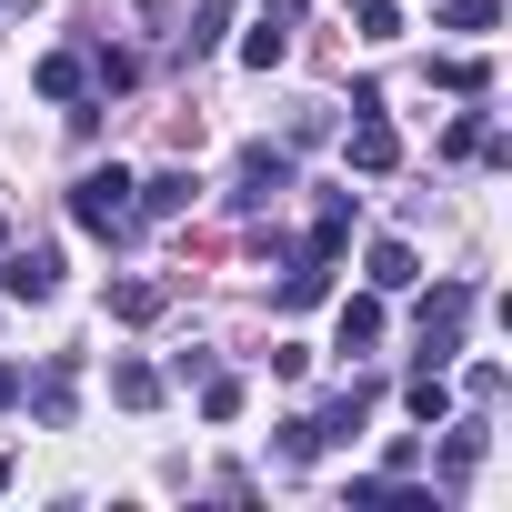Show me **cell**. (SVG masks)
I'll return each instance as SVG.
<instances>
[{
  "mask_svg": "<svg viewBox=\"0 0 512 512\" xmlns=\"http://www.w3.org/2000/svg\"><path fill=\"white\" fill-rule=\"evenodd\" d=\"M71 221L101 231V241H131V231H141V211H131V171H121V161L81 171V181H71Z\"/></svg>",
  "mask_w": 512,
  "mask_h": 512,
  "instance_id": "6da1fadb",
  "label": "cell"
},
{
  "mask_svg": "<svg viewBox=\"0 0 512 512\" xmlns=\"http://www.w3.org/2000/svg\"><path fill=\"white\" fill-rule=\"evenodd\" d=\"M282 191H292V141H251V151L231 161V211H251V221H262Z\"/></svg>",
  "mask_w": 512,
  "mask_h": 512,
  "instance_id": "7a4b0ae2",
  "label": "cell"
},
{
  "mask_svg": "<svg viewBox=\"0 0 512 512\" xmlns=\"http://www.w3.org/2000/svg\"><path fill=\"white\" fill-rule=\"evenodd\" d=\"M342 161H352L362 181H392V171H402V131L382 121V101H362V111H352V131H342Z\"/></svg>",
  "mask_w": 512,
  "mask_h": 512,
  "instance_id": "3957f363",
  "label": "cell"
},
{
  "mask_svg": "<svg viewBox=\"0 0 512 512\" xmlns=\"http://www.w3.org/2000/svg\"><path fill=\"white\" fill-rule=\"evenodd\" d=\"M21 402L41 412V432H71V412H81V362H71V352L41 362V382H21Z\"/></svg>",
  "mask_w": 512,
  "mask_h": 512,
  "instance_id": "277c9868",
  "label": "cell"
},
{
  "mask_svg": "<svg viewBox=\"0 0 512 512\" xmlns=\"http://www.w3.org/2000/svg\"><path fill=\"white\" fill-rule=\"evenodd\" d=\"M372 402H382V382H372V372H352V382H342V392H332V402L312 412V432H322V452H332V442H362V422H372Z\"/></svg>",
  "mask_w": 512,
  "mask_h": 512,
  "instance_id": "5b68a950",
  "label": "cell"
},
{
  "mask_svg": "<svg viewBox=\"0 0 512 512\" xmlns=\"http://www.w3.org/2000/svg\"><path fill=\"white\" fill-rule=\"evenodd\" d=\"M0 292H11V302H51V292H61V251H51V241L0 251Z\"/></svg>",
  "mask_w": 512,
  "mask_h": 512,
  "instance_id": "8992f818",
  "label": "cell"
},
{
  "mask_svg": "<svg viewBox=\"0 0 512 512\" xmlns=\"http://www.w3.org/2000/svg\"><path fill=\"white\" fill-rule=\"evenodd\" d=\"M382 332H392V312H382V292H352L342 312H332V352H382Z\"/></svg>",
  "mask_w": 512,
  "mask_h": 512,
  "instance_id": "52a82bcc",
  "label": "cell"
},
{
  "mask_svg": "<svg viewBox=\"0 0 512 512\" xmlns=\"http://www.w3.org/2000/svg\"><path fill=\"white\" fill-rule=\"evenodd\" d=\"M191 201H201V181H191L181 161H171V171H151V181H131V211H141V221H181Z\"/></svg>",
  "mask_w": 512,
  "mask_h": 512,
  "instance_id": "ba28073f",
  "label": "cell"
},
{
  "mask_svg": "<svg viewBox=\"0 0 512 512\" xmlns=\"http://www.w3.org/2000/svg\"><path fill=\"white\" fill-rule=\"evenodd\" d=\"M342 241H352V181L312 201V241H302V262H342Z\"/></svg>",
  "mask_w": 512,
  "mask_h": 512,
  "instance_id": "9c48e42d",
  "label": "cell"
},
{
  "mask_svg": "<svg viewBox=\"0 0 512 512\" xmlns=\"http://www.w3.org/2000/svg\"><path fill=\"white\" fill-rule=\"evenodd\" d=\"M362 282H372L382 302L412 292V282H422V251H412V241H372V251H362Z\"/></svg>",
  "mask_w": 512,
  "mask_h": 512,
  "instance_id": "30bf717a",
  "label": "cell"
},
{
  "mask_svg": "<svg viewBox=\"0 0 512 512\" xmlns=\"http://www.w3.org/2000/svg\"><path fill=\"white\" fill-rule=\"evenodd\" d=\"M31 81H41V101H61V111H71V101H91V61H81V51H41V71H31Z\"/></svg>",
  "mask_w": 512,
  "mask_h": 512,
  "instance_id": "8fae6325",
  "label": "cell"
},
{
  "mask_svg": "<svg viewBox=\"0 0 512 512\" xmlns=\"http://www.w3.org/2000/svg\"><path fill=\"white\" fill-rule=\"evenodd\" d=\"M282 312H312V302H332V262H282V292H272Z\"/></svg>",
  "mask_w": 512,
  "mask_h": 512,
  "instance_id": "7c38bea8",
  "label": "cell"
},
{
  "mask_svg": "<svg viewBox=\"0 0 512 512\" xmlns=\"http://www.w3.org/2000/svg\"><path fill=\"white\" fill-rule=\"evenodd\" d=\"M161 312H171V292H161V282H141V272H131V282H111V322H131V332H141V322H161Z\"/></svg>",
  "mask_w": 512,
  "mask_h": 512,
  "instance_id": "4fadbf2b",
  "label": "cell"
},
{
  "mask_svg": "<svg viewBox=\"0 0 512 512\" xmlns=\"http://www.w3.org/2000/svg\"><path fill=\"white\" fill-rule=\"evenodd\" d=\"M161 392H171V382H161L151 362H111V402H121V412H161Z\"/></svg>",
  "mask_w": 512,
  "mask_h": 512,
  "instance_id": "5bb4252c",
  "label": "cell"
},
{
  "mask_svg": "<svg viewBox=\"0 0 512 512\" xmlns=\"http://www.w3.org/2000/svg\"><path fill=\"white\" fill-rule=\"evenodd\" d=\"M402 412H412L422 432H432V422H452V372H412V382H402Z\"/></svg>",
  "mask_w": 512,
  "mask_h": 512,
  "instance_id": "9a60e30c",
  "label": "cell"
},
{
  "mask_svg": "<svg viewBox=\"0 0 512 512\" xmlns=\"http://www.w3.org/2000/svg\"><path fill=\"white\" fill-rule=\"evenodd\" d=\"M282 61H292V21L262 11V31H241V71H282Z\"/></svg>",
  "mask_w": 512,
  "mask_h": 512,
  "instance_id": "2e32d148",
  "label": "cell"
},
{
  "mask_svg": "<svg viewBox=\"0 0 512 512\" xmlns=\"http://www.w3.org/2000/svg\"><path fill=\"white\" fill-rule=\"evenodd\" d=\"M432 91H452V101H482V91H492V61H482V51H462V61H432Z\"/></svg>",
  "mask_w": 512,
  "mask_h": 512,
  "instance_id": "e0dca14e",
  "label": "cell"
},
{
  "mask_svg": "<svg viewBox=\"0 0 512 512\" xmlns=\"http://www.w3.org/2000/svg\"><path fill=\"white\" fill-rule=\"evenodd\" d=\"M482 432H492L482 412H472V422H452V442H442V482H452V492L472 482V462H482Z\"/></svg>",
  "mask_w": 512,
  "mask_h": 512,
  "instance_id": "ac0fdd59",
  "label": "cell"
},
{
  "mask_svg": "<svg viewBox=\"0 0 512 512\" xmlns=\"http://www.w3.org/2000/svg\"><path fill=\"white\" fill-rule=\"evenodd\" d=\"M221 31H231V0H201L191 31H181V61H211V51H221Z\"/></svg>",
  "mask_w": 512,
  "mask_h": 512,
  "instance_id": "d6986e66",
  "label": "cell"
},
{
  "mask_svg": "<svg viewBox=\"0 0 512 512\" xmlns=\"http://www.w3.org/2000/svg\"><path fill=\"white\" fill-rule=\"evenodd\" d=\"M241 402H251V392H241L231 372H201V422H241Z\"/></svg>",
  "mask_w": 512,
  "mask_h": 512,
  "instance_id": "ffe728a7",
  "label": "cell"
},
{
  "mask_svg": "<svg viewBox=\"0 0 512 512\" xmlns=\"http://www.w3.org/2000/svg\"><path fill=\"white\" fill-rule=\"evenodd\" d=\"M502 21V0H442V31H462V41H482Z\"/></svg>",
  "mask_w": 512,
  "mask_h": 512,
  "instance_id": "44dd1931",
  "label": "cell"
},
{
  "mask_svg": "<svg viewBox=\"0 0 512 512\" xmlns=\"http://www.w3.org/2000/svg\"><path fill=\"white\" fill-rule=\"evenodd\" d=\"M131 81H141L131 51H91V91H131Z\"/></svg>",
  "mask_w": 512,
  "mask_h": 512,
  "instance_id": "7402d4cb",
  "label": "cell"
},
{
  "mask_svg": "<svg viewBox=\"0 0 512 512\" xmlns=\"http://www.w3.org/2000/svg\"><path fill=\"white\" fill-rule=\"evenodd\" d=\"M412 472H422V442H412V432H392V442H382V472H372V482H412Z\"/></svg>",
  "mask_w": 512,
  "mask_h": 512,
  "instance_id": "603a6c76",
  "label": "cell"
},
{
  "mask_svg": "<svg viewBox=\"0 0 512 512\" xmlns=\"http://www.w3.org/2000/svg\"><path fill=\"white\" fill-rule=\"evenodd\" d=\"M482 131H492V121H482V111H462V121L442 131V161H472V151H482Z\"/></svg>",
  "mask_w": 512,
  "mask_h": 512,
  "instance_id": "cb8c5ba5",
  "label": "cell"
},
{
  "mask_svg": "<svg viewBox=\"0 0 512 512\" xmlns=\"http://www.w3.org/2000/svg\"><path fill=\"white\" fill-rule=\"evenodd\" d=\"M272 452H282V462H322V432H312V422H282V442H272Z\"/></svg>",
  "mask_w": 512,
  "mask_h": 512,
  "instance_id": "d4e9b609",
  "label": "cell"
},
{
  "mask_svg": "<svg viewBox=\"0 0 512 512\" xmlns=\"http://www.w3.org/2000/svg\"><path fill=\"white\" fill-rule=\"evenodd\" d=\"M362 41H402V11H392V0H362Z\"/></svg>",
  "mask_w": 512,
  "mask_h": 512,
  "instance_id": "484cf974",
  "label": "cell"
},
{
  "mask_svg": "<svg viewBox=\"0 0 512 512\" xmlns=\"http://www.w3.org/2000/svg\"><path fill=\"white\" fill-rule=\"evenodd\" d=\"M0 412H21V362H0Z\"/></svg>",
  "mask_w": 512,
  "mask_h": 512,
  "instance_id": "4316f807",
  "label": "cell"
},
{
  "mask_svg": "<svg viewBox=\"0 0 512 512\" xmlns=\"http://www.w3.org/2000/svg\"><path fill=\"white\" fill-rule=\"evenodd\" d=\"M272 21H302V0H272Z\"/></svg>",
  "mask_w": 512,
  "mask_h": 512,
  "instance_id": "83f0119b",
  "label": "cell"
},
{
  "mask_svg": "<svg viewBox=\"0 0 512 512\" xmlns=\"http://www.w3.org/2000/svg\"><path fill=\"white\" fill-rule=\"evenodd\" d=\"M131 11H171V0H131Z\"/></svg>",
  "mask_w": 512,
  "mask_h": 512,
  "instance_id": "f1b7e54d",
  "label": "cell"
},
{
  "mask_svg": "<svg viewBox=\"0 0 512 512\" xmlns=\"http://www.w3.org/2000/svg\"><path fill=\"white\" fill-rule=\"evenodd\" d=\"M0 482H11V462H0Z\"/></svg>",
  "mask_w": 512,
  "mask_h": 512,
  "instance_id": "f546056e",
  "label": "cell"
},
{
  "mask_svg": "<svg viewBox=\"0 0 512 512\" xmlns=\"http://www.w3.org/2000/svg\"><path fill=\"white\" fill-rule=\"evenodd\" d=\"M0 241H11V221H0Z\"/></svg>",
  "mask_w": 512,
  "mask_h": 512,
  "instance_id": "4dcf8cb0",
  "label": "cell"
}]
</instances>
